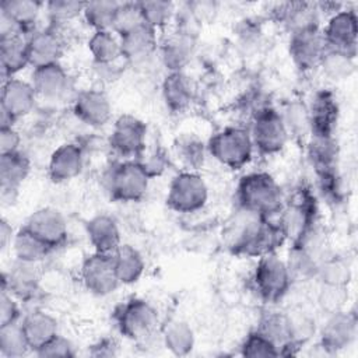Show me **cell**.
Here are the masks:
<instances>
[{"mask_svg": "<svg viewBox=\"0 0 358 358\" xmlns=\"http://www.w3.org/2000/svg\"><path fill=\"white\" fill-rule=\"evenodd\" d=\"M145 25L151 27L158 32V29L166 27L175 15V4L165 0H147L138 1Z\"/></svg>", "mask_w": 358, "mask_h": 358, "instance_id": "44", "label": "cell"}, {"mask_svg": "<svg viewBox=\"0 0 358 358\" xmlns=\"http://www.w3.org/2000/svg\"><path fill=\"white\" fill-rule=\"evenodd\" d=\"M354 59L345 53L326 49L319 67L331 80H344L354 71Z\"/></svg>", "mask_w": 358, "mask_h": 358, "instance_id": "46", "label": "cell"}, {"mask_svg": "<svg viewBox=\"0 0 358 358\" xmlns=\"http://www.w3.org/2000/svg\"><path fill=\"white\" fill-rule=\"evenodd\" d=\"M20 322L32 352L59 334L57 319L42 309L31 310Z\"/></svg>", "mask_w": 358, "mask_h": 358, "instance_id": "31", "label": "cell"}, {"mask_svg": "<svg viewBox=\"0 0 358 358\" xmlns=\"http://www.w3.org/2000/svg\"><path fill=\"white\" fill-rule=\"evenodd\" d=\"M29 66L32 69L59 63L63 55L64 42L56 27L36 28L27 36Z\"/></svg>", "mask_w": 358, "mask_h": 358, "instance_id": "22", "label": "cell"}, {"mask_svg": "<svg viewBox=\"0 0 358 358\" xmlns=\"http://www.w3.org/2000/svg\"><path fill=\"white\" fill-rule=\"evenodd\" d=\"M73 113L92 129L103 127L112 117V103L106 92L99 88H87L73 96Z\"/></svg>", "mask_w": 358, "mask_h": 358, "instance_id": "17", "label": "cell"}, {"mask_svg": "<svg viewBox=\"0 0 358 358\" xmlns=\"http://www.w3.org/2000/svg\"><path fill=\"white\" fill-rule=\"evenodd\" d=\"M140 162L145 169L147 175L152 179L155 176H161L168 165V157L162 150H155L147 157H141Z\"/></svg>", "mask_w": 358, "mask_h": 358, "instance_id": "51", "label": "cell"}, {"mask_svg": "<svg viewBox=\"0 0 358 358\" xmlns=\"http://www.w3.org/2000/svg\"><path fill=\"white\" fill-rule=\"evenodd\" d=\"M326 246V238L317 225L292 239L288 260H285L292 280L316 278L320 264L329 255Z\"/></svg>", "mask_w": 358, "mask_h": 358, "instance_id": "4", "label": "cell"}, {"mask_svg": "<svg viewBox=\"0 0 358 358\" xmlns=\"http://www.w3.org/2000/svg\"><path fill=\"white\" fill-rule=\"evenodd\" d=\"M84 169V151L76 143L59 145L49 157L48 176L55 183H66L77 178Z\"/></svg>", "mask_w": 358, "mask_h": 358, "instance_id": "25", "label": "cell"}, {"mask_svg": "<svg viewBox=\"0 0 358 358\" xmlns=\"http://www.w3.org/2000/svg\"><path fill=\"white\" fill-rule=\"evenodd\" d=\"M31 84L38 98L45 101H63L73 90L70 74L60 63L32 69Z\"/></svg>", "mask_w": 358, "mask_h": 358, "instance_id": "19", "label": "cell"}, {"mask_svg": "<svg viewBox=\"0 0 358 358\" xmlns=\"http://www.w3.org/2000/svg\"><path fill=\"white\" fill-rule=\"evenodd\" d=\"M194 52V39L172 31L158 43L157 56L169 73L185 71Z\"/></svg>", "mask_w": 358, "mask_h": 358, "instance_id": "27", "label": "cell"}, {"mask_svg": "<svg viewBox=\"0 0 358 358\" xmlns=\"http://www.w3.org/2000/svg\"><path fill=\"white\" fill-rule=\"evenodd\" d=\"M308 109L310 117V137H334L340 117V105L336 95L330 90L322 88L313 95Z\"/></svg>", "mask_w": 358, "mask_h": 358, "instance_id": "18", "label": "cell"}, {"mask_svg": "<svg viewBox=\"0 0 358 358\" xmlns=\"http://www.w3.org/2000/svg\"><path fill=\"white\" fill-rule=\"evenodd\" d=\"M88 52L95 64L116 63L122 57L120 39L113 31H94L88 39Z\"/></svg>", "mask_w": 358, "mask_h": 358, "instance_id": "37", "label": "cell"}, {"mask_svg": "<svg viewBox=\"0 0 358 358\" xmlns=\"http://www.w3.org/2000/svg\"><path fill=\"white\" fill-rule=\"evenodd\" d=\"M316 278L331 289H343L351 278V270L344 259L329 253L320 264Z\"/></svg>", "mask_w": 358, "mask_h": 358, "instance_id": "43", "label": "cell"}, {"mask_svg": "<svg viewBox=\"0 0 358 358\" xmlns=\"http://www.w3.org/2000/svg\"><path fill=\"white\" fill-rule=\"evenodd\" d=\"M256 151L263 155H275L284 150L289 138L281 112L273 106H266L252 116L248 129Z\"/></svg>", "mask_w": 358, "mask_h": 358, "instance_id": "9", "label": "cell"}, {"mask_svg": "<svg viewBox=\"0 0 358 358\" xmlns=\"http://www.w3.org/2000/svg\"><path fill=\"white\" fill-rule=\"evenodd\" d=\"M308 143V158L313 166L316 175L337 169L338 148L334 137H309Z\"/></svg>", "mask_w": 358, "mask_h": 358, "instance_id": "36", "label": "cell"}, {"mask_svg": "<svg viewBox=\"0 0 358 358\" xmlns=\"http://www.w3.org/2000/svg\"><path fill=\"white\" fill-rule=\"evenodd\" d=\"M320 4L308 1L280 3L273 10V18L282 25L288 34L320 27Z\"/></svg>", "mask_w": 358, "mask_h": 358, "instance_id": "23", "label": "cell"}, {"mask_svg": "<svg viewBox=\"0 0 358 358\" xmlns=\"http://www.w3.org/2000/svg\"><path fill=\"white\" fill-rule=\"evenodd\" d=\"M88 352L92 357H115L119 354V344L115 338L103 337L91 344Z\"/></svg>", "mask_w": 358, "mask_h": 358, "instance_id": "53", "label": "cell"}, {"mask_svg": "<svg viewBox=\"0 0 358 358\" xmlns=\"http://www.w3.org/2000/svg\"><path fill=\"white\" fill-rule=\"evenodd\" d=\"M281 116L289 137L299 141L309 140L310 117H309L308 103L302 101H289V103L281 112Z\"/></svg>", "mask_w": 358, "mask_h": 358, "instance_id": "39", "label": "cell"}, {"mask_svg": "<svg viewBox=\"0 0 358 358\" xmlns=\"http://www.w3.org/2000/svg\"><path fill=\"white\" fill-rule=\"evenodd\" d=\"M357 337V316L352 312L334 310L320 329V345L334 354L348 348Z\"/></svg>", "mask_w": 358, "mask_h": 358, "instance_id": "20", "label": "cell"}, {"mask_svg": "<svg viewBox=\"0 0 358 358\" xmlns=\"http://www.w3.org/2000/svg\"><path fill=\"white\" fill-rule=\"evenodd\" d=\"M31 172V161L21 150L0 154V190L1 199H15L21 185Z\"/></svg>", "mask_w": 358, "mask_h": 358, "instance_id": "26", "label": "cell"}, {"mask_svg": "<svg viewBox=\"0 0 358 358\" xmlns=\"http://www.w3.org/2000/svg\"><path fill=\"white\" fill-rule=\"evenodd\" d=\"M34 354L42 358H70L76 355V350L73 343L59 333L42 347H39Z\"/></svg>", "mask_w": 358, "mask_h": 358, "instance_id": "49", "label": "cell"}, {"mask_svg": "<svg viewBox=\"0 0 358 358\" xmlns=\"http://www.w3.org/2000/svg\"><path fill=\"white\" fill-rule=\"evenodd\" d=\"M80 277L85 289L96 296H106L120 285L112 255L106 253L92 252L88 255L81 263Z\"/></svg>", "mask_w": 358, "mask_h": 358, "instance_id": "13", "label": "cell"}, {"mask_svg": "<svg viewBox=\"0 0 358 358\" xmlns=\"http://www.w3.org/2000/svg\"><path fill=\"white\" fill-rule=\"evenodd\" d=\"M317 201L308 187L296 189L289 200L284 201V207L278 214L288 238L295 239L308 229L317 225Z\"/></svg>", "mask_w": 358, "mask_h": 358, "instance_id": "10", "label": "cell"}, {"mask_svg": "<svg viewBox=\"0 0 358 358\" xmlns=\"http://www.w3.org/2000/svg\"><path fill=\"white\" fill-rule=\"evenodd\" d=\"M120 3L113 0L87 1L83 17L92 31H112L115 14Z\"/></svg>", "mask_w": 358, "mask_h": 358, "instance_id": "41", "label": "cell"}, {"mask_svg": "<svg viewBox=\"0 0 358 358\" xmlns=\"http://www.w3.org/2000/svg\"><path fill=\"white\" fill-rule=\"evenodd\" d=\"M29 351L21 322L0 326V355L3 358H21Z\"/></svg>", "mask_w": 358, "mask_h": 358, "instance_id": "42", "label": "cell"}, {"mask_svg": "<svg viewBox=\"0 0 358 358\" xmlns=\"http://www.w3.org/2000/svg\"><path fill=\"white\" fill-rule=\"evenodd\" d=\"M113 320L122 336L141 343L148 340L159 323L158 310L143 298H130L113 310Z\"/></svg>", "mask_w": 358, "mask_h": 358, "instance_id": "6", "label": "cell"}, {"mask_svg": "<svg viewBox=\"0 0 358 358\" xmlns=\"http://www.w3.org/2000/svg\"><path fill=\"white\" fill-rule=\"evenodd\" d=\"M208 200V186L197 171H182L175 175L166 193V206L180 214L201 210Z\"/></svg>", "mask_w": 358, "mask_h": 358, "instance_id": "8", "label": "cell"}, {"mask_svg": "<svg viewBox=\"0 0 358 358\" xmlns=\"http://www.w3.org/2000/svg\"><path fill=\"white\" fill-rule=\"evenodd\" d=\"M24 227L52 250L63 246L67 241L69 228L66 217L55 207L38 208L27 218Z\"/></svg>", "mask_w": 358, "mask_h": 358, "instance_id": "16", "label": "cell"}, {"mask_svg": "<svg viewBox=\"0 0 358 358\" xmlns=\"http://www.w3.org/2000/svg\"><path fill=\"white\" fill-rule=\"evenodd\" d=\"M85 234L94 252L112 255L122 245L119 225L108 214H96L90 218L85 224Z\"/></svg>", "mask_w": 358, "mask_h": 358, "instance_id": "29", "label": "cell"}, {"mask_svg": "<svg viewBox=\"0 0 358 358\" xmlns=\"http://www.w3.org/2000/svg\"><path fill=\"white\" fill-rule=\"evenodd\" d=\"M241 354L249 358H262V357H278L280 351L277 345L268 340L259 330L250 331L243 343L241 344Z\"/></svg>", "mask_w": 358, "mask_h": 358, "instance_id": "47", "label": "cell"}, {"mask_svg": "<svg viewBox=\"0 0 358 358\" xmlns=\"http://www.w3.org/2000/svg\"><path fill=\"white\" fill-rule=\"evenodd\" d=\"M238 208L262 217H277L284 207V193L268 172L255 171L243 175L235 190Z\"/></svg>", "mask_w": 358, "mask_h": 358, "instance_id": "2", "label": "cell"}, {"mask_svg": "<svg viewBox=\"0 0 358 358\" xmlns=\"http://www.w3.org/2000/svg\"><path fill=\"white\" fill-rule=\"evenodd\" d=\"M252 281L263 302L275 303L287 295L294 280L287 262L278 257L277 253H268L257 257Z\"/></svg>", "mask_w": 358, "mask_h": 358, "instance_id": "7", "label": "cell"}, {"mask_svg": "<svg viewBox=\"0 0 358 358\" xmlns=\"http://www.w3.org/2000/svg\"><path fill=\"white\" fill-rule=\"evenodd\" d=\"M24 34H14L0 38V66L3 81L15 77L29 66L28 43Z\"/></svg>", "mask_w": 358, "mask_h": 358, "instance_id": "30", "label": "cell"}, {"mask_svg": "<svg viewBox=\"0 0 358 358\" xmlns=\"http://www.w3.org/2000/svg\"><path fill=\"white\" fill-rule=\"evenodd\" d=\"M21 313L18 306V299H15L10 292L1 289L0 294V326L20 322Z\"/></svg>", "mask_w": 358, "mask_h": 358, "instance_id": "50", "label": "cell"}, {"mask_svg": "<svg viewBox=\"0 0 358 358\" xmlns=\"http://www.w3.org/2000/svg\"><path fill=\"white\" fill-rule=\"evenodd\" d=\"M36 92L31 81L11 77L3 81L0 98V127L14 123L29 115L36 105Z\"/></svg>", "mask_w": 358, "mask_h": 358, "instance_id": "12", "label": "cell"}, {"mask_svg": "<svg viewBox=\"0 0 358 358\" xmlns=\"http://www.w3.org/2000/svg\"><path fill=\"white\" fill-rule=\"evenodd\" d=\"M41 273L38 263L14 259L13 264L1 275V289L10 292L18 301H31L39 292Z\"/></svg>", "mask_w": 358, "mask_h": 358, "instance_id": "21", "label": "cell"}, {"mask_svg": "<svg viewBox=\"0 0 358 358\" xmlns=\"http://www.w3.org/2000/svg\"><path fill=\"white\" fill-rule=\"evenodd\" d=\"M147 124L137 116L120 115L110 130L109 147L122 159H140L145 151Z\"/></svg>", "mask_w": 358, "mask_h": 358, "instance_id": "11", "label": "cell"}, {"mask_svg": "<svg viewBox=\"0 0 358 358\" xmlns=\"http://www.w3.org/2000/svg\"><path fill=\"white\" fill-rule=\"evenodd\" d=\"M357 22V14L352 8H340L334 11L322 28L327 49L355 57L358 39Z\"/></svg>", "mask_w": 358, "mask_h": 358, "instance_id": "15", "label": "cell"}, {"mask_svg": "<svg viewBox=\"0 0 358 358\" xmlns=\"http://www.w3.org/2000/svg\"><path fill=\"white\" fill-rule=\"evenodd\" d=\"M327 46L323 38L322 27L302 29L289 34L288 53L294 66L299 71H312L320 66Z\"/></svg>", "mask_w": 358, "mask_h": 358, "instance_id": "14", "label": "cell"}, {"mask_svg": "<svg viewBox=\"0 0 358 358\" xmlns=\"http://www.w3.org/2000/svg\"><path fill=\"white\" fill-rule=\"evenodd\" d=\"M140 159H122L112 164L105 173V187L109 196L120 203L140 201L150 185Z\"/></svg>", "mask_w": 358, "mask_h": 358, "instance_id": "5", "label": "cell"}, {"mask_svg": "<svg viewBox=\"0 0 358 358\" xmlns=\"http://www.w3.org/2000/svg\"><path fill=\"white\" fill-rule=\"evenodd\" d=\"M84 1H73V0H52L45 3L46 14L52 24H66L71 20L83 15Z\"/></svg>", "mask_w": 358, "mask_h": 358, "instance_id": "48", "label": "cell"}, {"mask_svg": "<svg viewBox=\"0 0 358 358\" xmlns=\"http://www.w3.org/2000/svg\"><path fill=\"white\" fill-rule=\"evenodd\" d=\"M288 235L280 220L262 217L238 208L225 231L228 249L234 255L260 257L277 250L285 243Z\"/></svg>", "mask_w": 358, "mask_h": 358, "instance_id": "1", "label": "cell"}, {"mask_svg": "<svg viewBox=\"0 0 358 358\" xmlns=\"http://www.w3.org/2000/svg\"><path fill=\"white\" fill-rule=\"evenodd\" d=\"M21 137L14 126L0 127V154H8L20 150Z\"/></svg>", "mask_w": 358, "mask_h": 358, "instance_id": "52", "label": "cell"}, {"mask_svg": "<svg viewBox=\"0 0 358 358\" xmlns=\"http://www.w3.org/2000/svg\"><path fill=\"white\" fill-rule=\"evenodd\" d=\"M112 260L120 284L137 282L145 270V262L141 253L127 243H122L112 253Z\"/></svg>", "mask_w": 358, "mask_h": 358, "instance_id": "34", "label": "cell"}, {"mask_svg": "<svg viewBox=\"0 0 358 358\" xmlns=\"http://www.w3.org/2000/svg\"><path fill=\"white\" fill-rule=\"evenodd\" d=\"M43 3L34 0H3L0 3V13L8 17L18 31L29 35L35 28Z\"/></svg>", "mask_w": 358, "mask_h": 358, "instance_id": "33", "label": "cell"}, {"mask_svg": "<svg viewBox=\"0 0 358 358\" xmlns=\"http://www.w3.org/2000/svg\"><path fill=\"white\" fill-rule=\"evenodd\" d=\"M173 154L185 166L183 171H199L206 159L207 144L193 133H183L173 143Z\"/></svg>", "mask_w": 358, "mask_h": 358, "instance_id": "35", "label": "cell"}, {"mask_svg": "<svg viewBox=\"0 0 358 358\" xmlns=\"http://www.w3.org/2000/svg\"><path fill=\"white\" fill-rule=\"evenodd\" d=\"M207 152L222 166L238 171L252 161L255 147L248 129L227 126L210 137Z\"/></svg>", "mask_w": 358, "mask_h": 358, "instance_id": "3", "label": "cell"}, {"mask_svg": "<svg viewBox=\"0 0 358 358\" xmlns=\"http://www.w3.org/2000/svg\"><path fill=\"white\" fill-rule=\"evenodd\" d=\"M162 99L173 113L186 112L196 99V87L185 71L168 73L162 81Z\"/></svg>", "mask_w": 358, "mask_h": 358, "instance_id": "28", "label": "cell"}, {"mask_svg": "<svg viewBox=\"0 0 358 358\" xmlns=\"http://www.w3.org/2000/svg\"><path fill=\"white\" fill-rule=\"evenodd\" d=\"M119 39L122 57L129 64L141 66L157 55L159 43L157 31L145 24L119 36Z\"/></svg>", "mask_w": 358, "mask_h": 358, "instance_id": "24", "label": "cell"}, {"mask_svg": "<svg viewBox=\"0 0 358 358\" xmlns=\"http://www.w3.org/2000/svg\"><path fill=\"white\" fill-rule=\"evenodd\" d=\"M256 330L263 333L268 340H271L277 345L280 355L291 354L289 348L298 347V344L294 340L291 319L288 313H284V312L264 313Z\"/></svg>", "mask_w": 358, "mask_h": 358, "instance_id": "32", "label": "cell"}, {"mask_svg": "<svg viewBox=\"0 0 358 358\" xmlns=\"http://www.w3.org/2000/svg\"><path fill=\"white\" fill-rule=\"evenodd\" d=\"M162 343L175 355H186L193 350L194 333L192 327L182 320L168 323L162 331Z\"/></svg>", "mask_w": 358, "mask_h": 358, "instance_id": "40", "label": "cell"}, {"mask_svg": "<svg viewBox=\"0 0 358 358\" xmlns=\"http://www.w3.org/2000/svg\"><path fill=\"white\" fill-rule=\"evenodd\" d=\"M144 24L145 22H144L138 1H126V3H120L117 7L112 31L117 36H122Z\"/></svg>", "mask_w": 358, "mask_h": 358, "instance_id": "45", "label": "cell"}, {"mask_svg": "<svg viewBox=\"0 0 358 358\" xmlns=\"http://www.w3.org/2000/svg\"><path fill=\"white\" fill-rule=\"evenodd\" d=\"M14 236H15V232H14L11 224L6 218H1L0 220V249H1V252L7 250L8 248L11 249Z\"/></svg>", "mask_w": 358, "mask_h": 358, "instance_id": "54", "label": "cell"}, {"mask_svg": "<svg viewBox=\"0 0 358 358\" xmlns=\"http://www.w3.org/2000/svg\"><path fill=\"white\" fill-rule=\"evenodd\" d=\"M11 249L17 260H22L28 263H41L45 257H48L53 252L46 243H43L25 227H22L15 232V236L11 243Z\"/></svg>", "mask_w": 358, "mask_h": 358, "instance_id": "38", "label": "cell"}]
</instances>
